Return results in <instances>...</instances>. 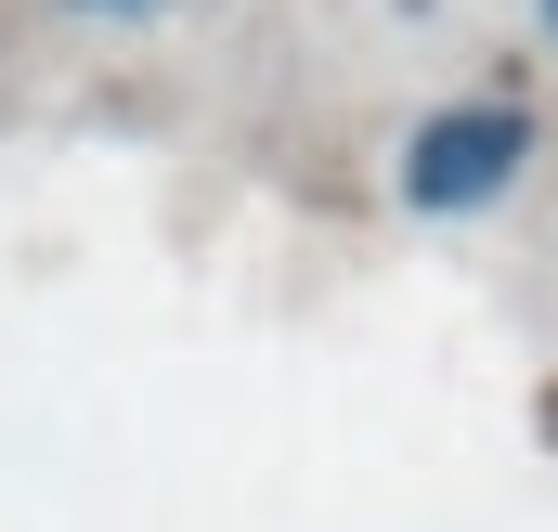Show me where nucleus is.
I'll use <instances>...</instances> for the list:
<instances>
[{"label": "nucleus", "instance_id": "obj_1", "mask_svg": "<svg viewBox=\"0 0 558 532\" xmlns=\"http://www.w3.org/2000/svg\"><path fill=\"white\" fill-rule=\"evenodd\" d=\"M533 105L520 92H454V105H428L416 131H403V156H390V195L416 208V221H481L520 169H533Z\"/></svg>", "mask_w": 558, "mask_h": 532}, {"label": "nucleus", "instance_id": "obj_2", "mask_svg": "<svg viewBox=\"0 0 558 532\" xmlns=\"http://www.w3.org/2000/svg\"><path fill=\"white\" fill-rule=\"evenodd\" d=\"M52 13H78V26H169L182 0H52Z\"/></svg>", "mask_w": 558, "mask_h": 532}, {"label": "nucleus", "instance_id": "obj_3", "mask_svg": "<svg viewBox=\"0 0 558 532\" xmlns=\"http://www.w3.org/2000/svg\"><path fill=\"white\" fill-rule=\"evenodd\" d=\"M533 13H546V39H558V0H533Z\"/></svg>", "mask_w": 558, "mask_h": 532}]
</instances>
